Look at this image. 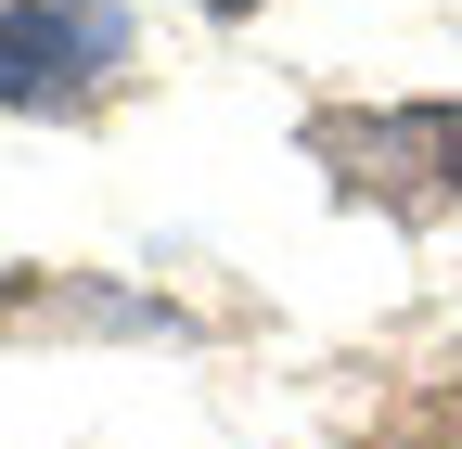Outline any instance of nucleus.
<instances>
[{
  "label": "nucleus",
  "instance_id": "obj_1",
  "mask_svg": "<svg viewBox=\"0 0 462 449\" xmlns=\"http://www.w3.org/2000/svg\"><path fill=\"white\" fill-rule=\"evenodd\" d=\"M309 154L346 193L385 206H462V103H373V116H321Z\"/></svg>",
  "mask_w": 462,
  "mask_h": 449
},
{
  "label": "nucleus",
  "instance_id": "obj_2",
  "mask_svg": "<svg viewBox=\"0 0 462 449\" xmlns=\"http://www.w3.org/2000/svg\"><path fill=\"white\" fill-rule=\"evenodd\" d=\"M116 65H129V14L116 0H0V103L78 116Z\"/></svg>",
  "mask_w": 462,
  "mask_h": 449
},
{
  "label": "nucleus",
  "instance_id": "obj_3",
  "mask_svg": "<svg viewBox=\"0 0 462 449\" xmlns=\"http://www.w3.org/2000/svg\"><path fill=\"white\" fill-rule=\"evenodd\" d=\"M206 14H245V0H206Z\"/></svg>",
  "mask_w": 462,
  "mask_h": 449
}]
</instances>
